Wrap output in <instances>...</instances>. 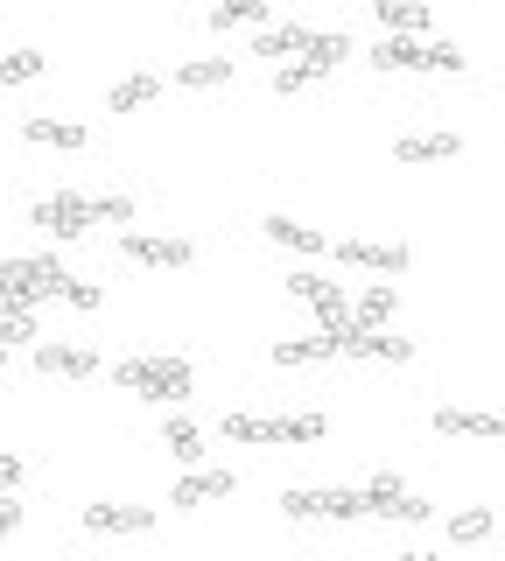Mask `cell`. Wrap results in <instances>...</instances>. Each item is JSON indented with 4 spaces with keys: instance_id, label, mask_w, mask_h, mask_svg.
Returning a JSON list of instances; mask_svg holds the SVG:
<instances>
[{
    "instance_id": "24",
    "label": "cell",
    "mask_w": 505,
    "mask_h": 561,
    "mask_svg": "<svg viewBox=\"0 0 505 561\" xmlns=\"http://www.w3.org/2000/svg\"><path fill=\"white\" fill-rule=\"evenodd\" d=\"M162 449L176 456V463H204V428L190 414H169L162 421Z\"/></svg>"
},
{
    "instance_id": "27",
    "label": "cell",
    "mask_w": 505,
    "mask_h": 561,
    "mask_svg": "<svg viewBox=\"0 0 505 561\" xmlns=\"http://www.w3.org/2000/svg\"><path fill=\"white\" fill-rule=\"evenodd\" d=\"M492 534H498V513H492V505H478V513H457V519H449V540H457V548H484Z\"/></svg>"
},
{
    "instance_id": "16",
    "label": "cell",
    "mask_w": 505,
    "mask_h": 561,
    "mask_svg": "<svg viewBox=\"0 0 505 561\" xmlns=\"http://www.w3.org/2000/svg\"><path fill=\"white\" fill-rule=\"evenodd\" d=\"M435 435H457V443H498V414L484 408H435Z\"/></svg>"
},
{
    "instance_id": "18",
    "label": "cell",
    "mask_w": 505,
    "mask_h": 561,
    "mask_svg": "<svg viewBox=\"0 0 505 561\" xmlns=\"http://www.w3.org/2000/svg\"><path fill=\"white\" fill-rule=\"evenodd\" d=\"M323 358H337V330H317V337H282V344H274V365H282V373H295V365H323Z\"/></svg>"
},
{
    "instance_id": "6",
    "label": "cell",
    "mask_w": 505,
    "mask_h": 561,
    "mask_svg": "<svg viewBox=\"0 0 505 561\" xmlns=\"http://www.w3.org/2000/svg\"><path fill=\"white\" fill-rule=\"evenodd\" d=\"M358 491H365V519H400V526H422V519L435 513V505L422 499V491H408V484L393 478V470H379V478H365Z\"/></svg>"
},
{
    "instance_id": "28",
    "label": "cell",
    "mask_w": 505,
    "mask_h": 561,
    "mask_svg": "<svg viewBox=\"0 0 505 561\" xmlns=\"http://www.w3.org/2000/svg\"><path fill=\"white\" fill-rule=\"evenodd\" d=\"M267 22V0H218L211 8V28H260Z\"/></svg>"
},
{
    "instance_id": "33",
    "label": "cell",
    "mask_w": 505,
    "mask_h": 561,
    "mask_svg": "<svg viewBox=\"0 0 505 561\" xmlns=\"http://www.w3.org/2000/svg\"><path fill=\"white\" fill-rule=\"evenodd\" d=\"M14 484H22V456L0 449V491H14Z\"/></svg>"
},
{
    "instance_id": "11",
    "label": "cell",
    "mask_w": 505,
    "mask_h": 561,
    "mask_svg": "<svg viewBox=\"0 0 505 561\" xmlns=\"http://www.w3.org/2000/svg\"><path fill=\"white\" fill-rule=\"evenodd\" d=\"M239 478L232 470H204V463H183V478L176 491H169V505H183V513H197V505H218V499H232Z\"/></svg>"
},
{
    "instance_id": "21",
    "label": "cell",
    "mask_w": 505,
    "mask_h": 561,
    "mask_svg": "<svg viewBox=\"0 0 505 561\" xmlns=\"http://www.w3.org/2000/svg\"><path fill=\"white\" fill-rule=\"evenodd\" d=\"M387 35H428V0H372Z\"/></svg>"
},
{
    "instance_id": "30",
    "label": "cell",
    "mask_w": 505,
    "mask_h": 561,
    "mask_svg": "<svg viewBox=\"0 0 505 561\" xmlns=\"http://www.w3.org/2000/svg\"><path fill=\"white\" fill-rule=\"evenodd\" d=\"M57 302H71V309H99V302H106V288H99V280H78V274H64Z\"/></svg>"
},
{
    "instance_id": "19",
    "label": "cell",
    "mask_w": 505,
    "mask_h": 561,
    "mask_svg": "<svg viewBox=\"0 0 505 561\" xmlns=\"http://www.w3.org/2000/svg\"><path fill=\"white\" fill-rule=\"evenodd\" d=\"M393 154H400L408 169H422V162H457V154H463V140H457V134H408Z\"/></svg>"
},
{
    "instance_id": "29",
    "label": "cell",
    "mask_w": 505,
    "mask_h": 561,
    "mask_svg": "<svg viewBox=\"0 0 505 561\" xmlns=\"http://www.w3.org/2000/svg\"><path fill=\"white\" fill-rule=\"evenodd\" d=\"M43 49H14V57H0V84H8V92H14V84H36L43 78Z\"/></svg>"
},
{
    "instance_id": "34",
    "label": "cell",
    "mask_w": 505,
    "mask_h": 561,
    "mask_svg": "<svg viewBox=\"0 0 505 561\" xmlns=\"http://www.w3.org/2000/svg\"><path fill=\"white\" fill-rule=\"evenodd\" d=\"M0 379H8V351H0Z\"/></svg>"
},
{
    "instance_id": "12",
    "label": "cell",
    "mask_w": 505,
    "mask_h": 561,
    "mask_svg": "<svg viewBox=\"0 0 505 561\" xmlns=\"http://www.w3.org/2000/svg\"><path fill=\"white\" fill-rule=\"evenodd\" d=\"M337 358H372V365H408L414 344L387 337V330H337Z\"/></svg>"
},
{
    "instance_id": "2",
    "label": "cell",
    "mask_w": 505,
    "mask_h": 561,
    "mask_svg": "<svg viewBox=\"0 0 505 561\" xmlns=\"http://www.w3.org/2000/svg\"><path fill=\"white\" fill-rule=\"evenodd\" d=\"M113 386L176 408V400H190V386H197V365L190 358H127V365H113Z\"/></svg>"
},
{
    "instance_id": "3",
    "label": "cell",
    "mask_w": 505,
    "mask_h": 561,
    "mask_svg": "<svg viewBox=\"0 0 505 561\" xmlns=\"http://www.w3.org/2000/svg\"><path fill=\"white\" fill-rule=\"evenodd\" d=\"M365 64L372 70H443V78H457L470 57L457 43H435V35H387V43L365 49Z\"/></svg>"
},
{
    "instance_id": "9",
    "label": "cell",
    "mask_w": 505,
    "mask_h": 561,
    "mask_svg": "<svg viewBox=\"0 0 505 561\" xmlns=\"http://www.w3.org/2000/svg\"><path fill=\"white\" fill-rule=\"evenodd\" d=\"M288 295L295 302H302L309 316H317V330H344V302H352V295L337 288V280H323V274H288Z\"/></svg>"
},
{
    "instance_id": "7",
    "label": "cell",
    "mask_w": 505,
    "mask_h": 561,
    "mask_svg": "<svg viewBox=\"0 0 505 561\" xmlns=\"http://www.w3.org/2000/svg\"><path fill=\"white\" fill-rule=\"evenodd\" d=\"M288 519H365V491H323V484H295L282 491Z\"/></svg>"
},
{
    "instance_id": "8",
    "label": "cell",
    "mask_w": 505,
    "mask_h": 561,
    "mask_svg": "<svg viewBox=\"0 0 505 561\" xmlns=\"http://www.w3.org/2000/svg\"><path fill=\"white\" fill-rule=\"evenodd\" d=\"M119 253L134 260V267H190V260H197V245L190 239H169V232H141V225H134V232H119Z\"/></svg>"
},
{
    "instance_id": "10",
    "label": "cell",
    "mask_w": 505,
    "mask_h": 561,
    "mask_svg": "<svg viewBox=\"0 0 505 561\" xmlns=\"http://www.w3.org/2000/svg\"><path fill=\"white\" fill-rule=\"evenodd\" d=\"M330 253L344 260V267H365V274H387V280H400L408 274V245H393V239H337Z\"/></svg>"
},
{
    "instance_id": "22",
    "label": "cell",
    "mask_w": 505,
    "mask_h": 561,
    "mask_svg": "<svg viewBox=\"0 0 505 561\" xmlns=\"http://www.w3.org/2000/svg\"><path fill=\"white\" fill-rule=\"evenodd\" d=\"M154 92H162V78H154V70H134V78H119L106 92V113H141V105H154Z\"/></svg>"
},
{
    "instance_id": "4",
    "label": "cell",
    "mask_w": 505,
    "mask_h": 561,
    "mask_svg": "<svg viewBox=\"0 0 505 561\" xmlns=\"http://www.w3.org/2000/svg\"><path fill=\"white\" fill-rule=\"evenodd\" d=\"M0 288L14 295V302H57V288H64V260L57 253H22V260H8L0 267Z\"/></svg>"
},
{
    "instance_id": "1",
    "label": "cell",
    "mask_w": 505,
    "mask_h": 561,
    "mask_svg": "<svg viewBox=\"0 0 505 561\" xmlns=\"http://www.w3.org/2000/svg\"><path fill=\"white\" fill-rule=\"evenodd\" d=\"M218 435L239 449H309L323 443V414H225Z\"/></svg>"
},
{
    "instance_id": "31",
    "label": "cell",
    "mask_w": 505,
    "mask_h": 561,
    "mask_svg": "<svg viewBox=\"0 0 505 561\" xmlns=\"http://www.w3.org/2000/svg\"><path fill=\"white\" fill-rule=\"evenodd\" d=\"M99 204V225H134V197H92Z\"/></svg>"
},
{
    "instance_id": "14",
    "label": "cell",
    "mask_w": 505,
    "mask_h": 561,
    "mask_svg": "<svg viewBox=\"0 0 505 561\" xmlns=\"http://www.w3.org/2000/svg\"><path fill=\"white\" fill-rule=\"evenodd\" d=\"M28 365H36L43 379H92L99 373V351L92 344H36V358H28Z\"/></svg>"
},
{
    "instance_id": "32",
    "label": "cell",
    "mask_w": 505,
    "mask_h": 561,
    "mask_svg": "<svg viewBox=\"0 0 505 561\" xmlns=\"http://www.w3.org/2000/svg\"><path fill=\"white\" fill-rule=\"evenodd\" d=\"M14 526H22V505H14V491H0V540H8Z\"/></svg>"
},
{
    "instance_id": "20",
    "label": "cell",
    "mask_w": 505,
    "mask_h": 561,
    "mask_svg": "<svg viewBox=\"0 0 505 561\" xmlns=\"http://www.w3.org/2000/svg\"><path fill=\"white\" fill-rule=\"evenodd\" d=\"M267 239L274 245H288V253H330V239H323V225H302V218H267Z\"/></svg>"
},
{
    "instance_id": "15",
    "label": "cell",
    "mask_w": 505,
    "mask_h": 561,
    "mask_svg": "<svg viewBox=\"0 0 505 561\" xmlns=\"http://www.w3.org/2000/svg\"><path fill=\"white\" fill-rule=\"evenodd\" d=\"M84 534H154V505H84Z\"/></svg>"
},
{
    "instance_id": "13",
    "label": "cell",
    "mask_w": 505,
    "mask_h": 561,
    "mask_svg": "<svg viewBox=\"0 0 505 561\" xmlns=\"http://www.w3.org/2000/svg\"><path fill=\"white\" fill-rule=\"evenodd\" d=\"M393 309H400V288H393V280H372L365 295L344 302V330H387Z\"/></svg>"
},
{
    "instance_id": "25",
    "label": "cell",
    "mask_w": 505,
    "mask_h": 561,
    "mask_svg": "<svg viewBox=\"0 0 505 561\" xmlns=\"http://www.w3.org/2000/svg\"><path fill=\"white\" fill-rule=\"evenodd\" d=\"M28 337H43L36 309H28V302H0V351H14V344H28Z\"/></svg>"
},
{
    "instance_id": "26",
    "label": "cell",
    "mask_w": 505,
    "mask_h": 561,
    "mask_svg": "<svg viewBox=\"0 0 505 561\" xmlns=\"http://www.w3.org/2000/svg\"><path fill=\"white\" fill-rule=\"evenodd\" d=\"M309 43L302 22H282V28H253V57H295Z\"/></svg>"
},
{
    "instance_id": "23",
    "label": "cell",
    "mask_w": 505,
    "mask_h": 561,
    "mask_svg": "<svg viewBox=\"0 0 505 561\" xmlns=\"http://www.w3.org/2000/svg\"><path fill=\"white\" fill-rule=\"evenodd\" d=\"M176 84L183 92H218V84H232V57H190L176 64Z\"/></svg>"
},
{
    "instance_id": "17",
    "label": "cell",
    "mask_w": 505,
    "mask_h": 561,
    "mask_svg": "<svg viewBox=\"0 0 505 561\" xmlns=\"http://www.w3.org/2000/svg\"><path fill=\"white\" fill-rule=\"evenodd\" d=\"M22 140H28V148L78 154L84 148V127H78V119H57V113H36V119H22Z\"/></svg>"
},
{
    "instance_id": "5",
    "label": "cell",
    "mask_w": 505,
    "mask_h": 561,
    "mask_svg": "<svg viewBox=\"0 0 505 561\" xmlns=\"http://www.w3.org/2000/svg\"><path fill=\"white\" fill-rule=\"evenodd\" d=\"M28 225H43L49 239H84L99 225V204L78 197V190H49V197L28 204Z\"/></svg>"
}]
</instances>
